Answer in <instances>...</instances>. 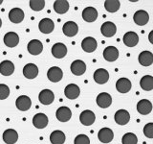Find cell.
Here are the masks:
<instances>
[{
	"label": "cell",
	"mask_w": 153,
	"mask_h": 144,
	"mask_svg": "<svg viewBox=\"0 0 153 144\" xmlns=\"http://www.w3.org/2000/svg\"><path fill=\"white\" fill-rule=\"evenodd\" d=\"M123 144H137L138 143V137L135 134L133 133H126L123 134L122 138Z\"/></svg>",
	"instance_id": "obj_35"
},
{
	"label": "cell",
	"mask_w": 153,
	"mask_h": 144,
	"mask_svg": "<svg viewBox=\"0 0 153 144\" xmlns=\"http://www.w3.org/2000/svg\"><path fill=\"white\" fill-rule=\"evenodd\" d=\"M94 81L99 85H103L109 80V73L106 69L99 68L94 72Z\"/></svg>",
	"instance_id": "obj_12"
},
{
	"label": "cell",
	"mask_w": 153,
	"mask_h": 144,
	"mask_svg": "<svg viewBox=\"0 0 153 144\" xmlns=\"http://www.w3.org/2000/svg\"><path fill=\"white\" fill-rule=\"evenodd\" d=\"M65 134L60 130H56L50 134V141L52 144H63L65 142Z\"/></svg>",
	"instance_id": "obj_31"
},
{
	"label": "cell",
	"mask_w": 153,
	"mask_h": 144,
	"mask_svg": "<svg viewBox=\"0 0 153 144\" xmlns=\"http://www.w3.org/2000/svg\"><path fill=\"white\" fill-rule=\"evenodd\" d=\"M67 54V47L63 43H56L52 47V55L56 59H62Z\"/></svg>",
	"instance_id": "obj_23"
},
{
	"label": "cell",
	"mask_w": 153,
	"mask_h": 144,
	"mask_svg": "<svg viewBox=\"0 0 153 144\" xmlns=\"http://www.w3.org/2000/svg\"><path fill=\"white\" fill-rule=\"evenodd\" d=\"M148 40H149L150 43H152V44H153V30L150 31L149 35H148Z\"/></svg>",
	"instance_id": "obj_40"
},
{
	"label": "cell",
	"mask_w": 153,
	"mask_h": 144,
	"mask_svg": "<svg viewBox=\"0 0 153 144\" xmlns=\"http://www.w3.org/2000/svg\"><path fill=\"white\" fill-rule=\"evenodd\" d=\"M2 26V20H1V18H0V27Z\"/></svg>",
	"instance_id": "obj_41"
},
{
	"label": "cell",
	"mask_w": 153,
	"mask_h": 144,
	"mask_svg": "<svg viewBox=\"0 0 153 144\" xmlns=\"http://www.w3.org/2000/svg\"><path fill=\"white\" fill-rule=\"evenodd\" d=\"M141 88L146 91H150L153 89V76L146 75L140 81Z\"/></svg>",
	"instance_id": "obj_33"
},
{
	"label": "cell",
	"mask_w": 153,
	"mask_h": 144,
	"mask_svg": "<svg viewBox=\"0 0 153 144\" xmlns=\"http://www.w3.org/2000/svg\"><path fill=\"white\" fill-rule=\"evenodd\" d=\"M10 95V88L7 85L0 84V100H5Z\"/></svg>",
	"instance_id": "obj_37"
},
{
	"label": "cell",
	"mask_w": 153,
	"mask_h": 144,
	"mask_svg": "<svg viewBox=\"0 0 153 144\" xmlns=\"http://www.w3.org/2000/svg\"><path fill=\"white\" fill-rule=\"evenodd\" d=\"M133 20L137 25L143 26L149 21V14L145 10H139L133 16Z\"/></svg>",
	"instance_id": "obj_1"
},
{
	"label": "cell",
	"mask_w": 153,
	"mask_h": 144,
	"mask_svg": "<svg viewBox=\"0 0 153 144\" xmlns=\"http://www.w3.org/2000/svg\"><path fill=\"white\" fill-rule=\"evenodd\" d=\"M74 144H90V139L86 134H79L76 136Z\"/></svg>",
	"instance_id": "obj_38"
},
{
	"label": "cell",
	"mask_w": 153,
	"mask_h": 144,
	"mask_svg": "<svg viewBox=\"0 0 153 144\" xmlns=\"http://www.w3.org/2000/svg\"><path fill=\"white\" fill-rule=\"evenodd\" d=\"M62 32L67 37H75L79 32V26L74 21H67L63 24Z\"/></svg>",
	"instance_id": "obj_9"
},
{
	"label": "cell",
	"mask_w": 153,
	"mask_h": 144,
	"mask_svg": "<svg viewBox=\"0 0 153 144\" xmlns=\"http://www.w3.org/2000/svg\"><path fill=\"white\" fill-rule=\"evenodd\" d=\"M56 116L60 122H67L72 117V112L68 107H60L56 110Z\"/></svg>",
	"instance_id": "obj_17"
},
{
	"label": "cell",
	"mask_w": 153,
	"mask_h": 144,
	"mask_svg": "<svg viewBox=\"0 0 153 144\" xmlns=\"http://www.w3.org/2000/svg\"><path fill=\"white\" fill-rule=\"evenodd\" d=\"M16 106L19 110H21V112H26V110H30L31 106H32V101H31L30 97H28V96L21 95L16 99Z\"/></svg>",
	"instance_id": "obj_13"
},
{
	"label": "cell",
	"mask_w": 153,
	"mask_h": 144,
	"mask_svg": "<svg viewBox=\"0 0 153 144\" xmlns=\"http://www.w3.org/2000/svg\"><path fill=\"white\" fill-rule=\"evenodd\" d=\"M96 102H97V105L100 108L107 109L112 104V97H111V95L107 92H102L97 96Z\"/></svg>",
	"instance_id": "obj_3"
},
{
	"label": "cell",
	"mask_w": 153,
	"mask_h": 144,
	"mask_svg": "<svg viewBox=\"0 0 153 144\" xmlns=\"http://www.w3.org/2000/svg\"><path fill=\"white\" fill-rule=\"evenodd\" d=\"M138 61L143 66H149L153 64V54L150 51H143L139 55Z\"/></svg>",
	"instance_id": "obj_26"
},
{
	"label": "cell",
	"mask_w": 153,
	"mask_h": 144,
	"mask_svg": "<svg viewBox=\"0 0 153 144\" xmlns=\"http://www.w3.org/2000/svg\"><path fill=\"white\" fill-rule=\"evenodd\" d=\"M3 140L7 144H14L18 139V134L13 129H7L3 133Z\"/></svg>",
	"instance_id": "obj_29"
},
{
	"label": "cell",
	"mask_w": 153,
	"mask_h": 144,
	"mask_svg": "<svg viewBox=\"0 0 153 144\" xmlns=\"http://www.w3.org/2000/svg\"><path fill=\"white\" fill-rule=\"evenodd\" d=\"M82 18L86 22H94L98 18V11L94 7H86L82 11Z\"/></svg>",
	"instance_id": "obj_27"
},
{
	"label": "cell",
	"mask_w": 153,
	"mask_h": 144,
	"mask_svg": "<svg viewBox=\"0 0 153 144\" xmlns=\"http://www.w3.org/2000/svg\"><path fill=\"white\" fill-rule=\"evenodd\" d=\"M103 58L107 62H115L119 58V50L115 46H107L103 50Z\"/></svg>",
	"instance_id": "obj_24"
},
{
	"label": "cell",
	"mask_w": 153,
	"mask_h": 144,
	"mask_svg": "<svg viewBox=\"0 0 153 144\" xmlns=\"http://www.w3.org/2000/svg\"><path fill=\"white\" fill-rule=\"evenodd\" d=\"M47 77H48V79H49V81L53 82V83H57V82H59L62 79V77H63V72H62L60 67L53 66L48 70Z\"/></svg>",
	"instance_id": "obj_8"
},
{
	"label": "cell",
	"mask_w": 153,
	"mask_h": 144,
	"mask_svg": "<svg viewBox=\"0 0 153 144\" xmlns=\"http://www.w3.org/2000/svg\"><path fill=\"white\" fill-rule=\"evenodd\" d=\"M54 9L57 14H63L68 12L69 2L66 1V0H56L54 3Z\"/></svg>",
	"instance_id": "obj_32"
},
{
	"label": "cell",
	"mask_w": 153,
	"mask_h": 144,
	"mask_svg": "<svg viewBox=\"0 0 153 144\" xmlns=\"http://www.w3.org/2000/svg\"><path fill=\"white\" fill-rule=\"evenodd\" d=\"M100 32H102V35L104 37L112 38L113 36H115V34L117 33V27L113 22L106 21L102 24V27H100Z\"/></svg>",
	"instance_id": "obj_6"
},
{
	"label": "cell",
	"mask_w": 153,
	"mask_h": 144,
	"mask_svg": "<svg viewBox=\"0 0 153 144\" xmlns=\"http://www.w3.org/2000/svg\"><path fill=\"white\" fill-rule=\"evenodd\" d=\"M49 122L48 116L45 113H36L33 117V125L37 129H44Z\"/></svg>",
	"instance_id": "obj_16"
},
{
	"label": "cell",
	"mask_w": 153,
	"mask_h": 144,
	"mask_svg": "<svg viewBox=\"0 0 153 144\" xmlns=\"http://www.w3.org/2000/svg\"><path fill=\"white\" fill-rule=\"evenodd\" d=\"M3 3V0H0V4H2Z\"/></svg>",
	"instance_id": "obj_42"
},
{
	"label": "cell",
	"mask_w": 153,
	"mask_h": 144,
	"mask_svg": "<svg viewBox=\"0 0 153 144\" xmlns=\"http://www.w3.org/2000/svg\"><path fill=\"white\" fill-rule=\"evenodd\" d=\"M137 110L140 114L147 115L152 110V103L147 99H142L137 104Z\"/></svg>",
	"instance_id": "obj_15"
},
{
	"label": "cell",
	"mask_w": 153,
	"mask_h": 144,
	"mask_svg": "<svg viewBox=\"0 0 153 144\" xmlns=\"http://www.w3.org/2000/svg\"><path fill=\"white\" fill-rule=\"evenodd\" d=\"M23 75L27 79H35L38 75V67L35 64H28L23 68Z\"/></svg>",
	"instance_id": "obj_28"
},
{
	"label": "cell",
	"mask_w": 153,
	"mask_h": 144,
	"mask_svg": "<svg viewBox=\"0 0 153 144\" xmlns=\"http://www.w3.org/2000/svg\"><path fill=\"white\" fill-rule=\"evenodd\" d=\"M98 43L93 37H87L81 41V48L87 53H92L97 49Z\"/></svg>",
	"instance_id": "obj_10"
},
{
	"label": "cell",
	"mask_w": 153,
	"mask_h": 144,
	"mask_svg": "<svg viewBox=\"0 0 153 144\" xmlns=\"http://www.w3.org/2000/svg\"><path fill=\"white\" fill-rule=\"evenodd\" d=\"M96 120V115L92 110H85L79 115V121L84 126H91Z\"/></svg>",
	"instance_id": "obj_2"
},
{
	"label": "cell",
	"mask_w": 153,
	"mask_h": 144,
	"mask_svg": "<svg viewBox=\"0 0 153 144\" xmlns=\"http://www.w3.org/2000/svg\"><path fill=\"white\" fill-rule=\"evenodd\" d=\"M143 134L148 138H153V123H147L143 127Z\"/></svg>",
	"instance_id": "obj_39"
},
{
	"label": "cell",
	"mask_w": 153,
	"mask_h": 144,
	"mask_svg": "<svg viewBox=\"0 0 153 144\" xmlns=\"http://www.w3.org/2000/svg\"><path fill=\"white\" fill-rule=\"evenodd\" d=\"M14 72V64L11 61H3L0 64V73L3 76H11Z\"/></svg>",
	"instance_id": "obj_30"
},
{
	"label": "cell",
	"mask_w": 153,
	"mask_h": 144,
	"mask_svg": "<svg viewBox=\"0 0 153 144\" xmlns=\"http://www.w3.org/2000/svg\"><path fill=\"white\" fill-rule=\"evenodd\" d=\"M132 84L127 78H120L116 83V88L120 93H127L131 89Z\"/></svg>",
	"instance_id": "obj_25"
},
{
	"label": "cell",
	"mask_w": 153,
	"mask_h": 144,
	"mask_svg": "<svg viewBox=\"0 0 153 144\" xmlns=\"http://www.w3.org/2000/svg\"><path fill=\"white\" fill-rule=\"evenodd\" d=\"M38 99H39L40 103L43 105H50L54 102L55 94L51 89H43L40 91L39 95H38Z\"/></svg>",
	"instance_id": "obj_19"
},
{
	"label": "cell",
	"mask_w": 153,
	"mask_h": 144,
	"mask_svg": "<svg viewBox=\"0 0 153 144\" xmlns=\"http://www.w3.org/2000/svg\"><path fill=\"white\" fill-rule=\"evenodd\" d=\"M38 29L43 34H51L55 29V23L50 18H43L38 23Z\"/></svg>",
	"instance_id": "obj_7"
},
{
	"label": "cell",
	"mask_w": 153,
	"mask_h": 144,
	"mask_svg": "<svg viewBox=\"0 0 153 144\" xmlns=\"http://www.w3.org/2000/svg\"><path fill=\"white\" fill-rule=\"evenodd\" d=\"M123 40V43L127 47H134V46H136L139 42V36L135 32L129 31L124 34Z\"/></svg>",
	"instance_id": "obj_21"
},
{
	"label": "cell",
	"mask_w": 153,
	"mask_h": 144,
	"mask_svg": "<svg viewBox=\"0 0 153 144\" xmlns=\"http://www.w3.org/2000/svg\"><path fill=\"white\" fill-rule=\"evenodd\" d=\"M121 7V2L118 0H106L104 1V8L108 13H116Z\"/></svg>",
	"instance_id": "obj_34"
},
{
	"label": "cell",
	"mask_w": 153,
	"mask_h": 144,
	"mask_svg": "<svg viewBox=\"0 0 153 144\" xmlns=\"http://www.w3.org/2000/svg\"><path fill=\"white\" fill-rule=\"evenodd\" d=\"M98 138L102 143H109L114 138V133L109 128H102L98 133Z\"/></svg>",
	"instance_id": "obj_11"
},
{
	"label": "cell",
	"mask_w": 153,
	"mask_h": 144,
	"mask_svg": "<svg viewBox=\"0 0 153 144\" xmlns=\"http://www.w3.org/2000/svg\"><path fill=\"white\" fill-rule=\"evenodd\" d=\"M24 16H25V14L20 8H13L9 13V19L16 24L22 22Z\"/></svg>",
	"instance_id": "obj_20"
},
{
	"label": "cell",
	"mask_w": 153,
	"mask_h": 144,
	"mask_svg": "<svg viewBox=\"0 0 153 144\" xmlns=\"http://www.w3.org/2000/svg\"><path fill=\"white\" fill-rule=\"evenodd\" d=\"M45 7V1L43 0H31L30 1V8L33 11L39 12Z\"/></svg>",
	"instance_id": "obj_36"
},
{
	"label": "cell",
	"mask_w": 153,
	"mask_h": 144,
	"mask_svg": "<svg viewBox=\"0 0 153 144\" xmlns=\"http://www.w3.org/2000/svg\"><path fill=\"white\" fill-rule=\"evenodd\" d=\"M27 49L31 55L37 56L39 55L43 50V44L40 40H32L30 42L28 43Z\"/></svg>",
	"instance_id": "obj_18"
},
{
	"label": "cell",
	"mask_w": 153,
	"mask_h": 144,
	"mask_svg": "<svg viewBox=\"0 0 153 144\" xmlns=\"http://www.w3.org/2000/svg\"><path fill=\"white\" fill-rule=\"evenodd\" d=\"M71 72L76 76H81L85 73L86 71V64L83 61L81 60H76L71 64L70 66Z\"/></svg>",
	"instance_id": "obj_4"
},
{
	"label": "cell",
	"mask_w": 153,
	"mask_h": 144,
	"mask_svg": "<svg viewBox=\"0 0 153 144\" xmlns=\"http://www.w3.org/2000/svg\"><path fill=\"white\" fill-rule=\"evenodd\" d=\"M79 93H80V89L79 88V86L76 84H69L68 86H66V88H64L65 96L71 100L78 98L79 96Z\"/></svg>",
	"instance_id": "obj_14"
},
{
	"label": "cell",
	"mask_w": 153,
	"mask_h": 144,
	"mask_svg": "<svg viewBox=\"0 0 153 144\" xmlns=\"http://www.w3.org/2000/svg\"><path fill=\"white\" fill-rule=\"evenodd\" d=\"M114 119H115V122L118 125L123 126V125H126L129 122V120H130V113L126 110H119L118 112H116V113H115Z\"/></svg>",
	"instance_id": "obj_5"
},
{
	"label": "cell",
	"mask_w": 153,
	"mask_h": 144,
	"mask_svg": "<svg viewBox=\"0 0 153 144\" xmlns=\"http://www.w3.org/2000/svg\"><path fill=\"white\" fill-rule=\"evenodd\" d=\"M3 40H4V43L6 46H8L10 48H13L19 43V37L16 33L9 32L4 36Z\"/></svg>",
	"instance_id": "obj_22"
}]
</instances>
